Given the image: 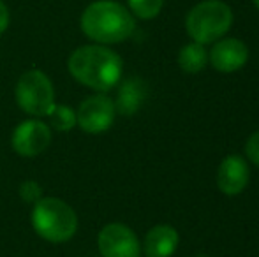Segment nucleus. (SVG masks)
Segmentation results:
<instances>
[{"mask_svg":"<svg viewBox=\"0 0 259 257\" xmlns=\"http://www.w3.org/2000/svg\"><path fill=\"white\" fill-rule=\"evenodd\" d=\"M67 69L81 85L97 92H108L120 81L123 65L113 49L103 44H89L71 53Z\"/></svg>","mask_w":259,"mask_h":257,"instance_id":"f257e3e1","label":"nucleus"},{"mask_svg":"<svg viewBox=\"0 0 259 257\" xmlns=\"http://www.w3.org/2000/svg\"><path fill=\"white\" fill-rule=\"evenodd\" d=\"M136 28L133 14L118 2L97 0L81 14V30L99 44H116L133 35Z\"/></svg>","mask_w":259,"mask_h":257,"instance_id":"f03ea898","label":"nucleus"},{"mask_svg":"<svg viewBox=\"0 0 259 257\" xmlns=\"http://www.w3.org/2000/svg\"><path fill=\"white\" fill-rule=\"evenodd\" d=\"M32 226L46 241L64 243L74 236L78 229V217L62 199L41 197L32 210Z\"/></svg>","mask_w":259,"mask_h":257,"instance_id":"7ed1b4c3","label":"nucleus"},{"mask_svg":"<svg viewBox=\"0 0 259 257\" xmlns=\"http://www.w3.org/2000/svg\"><path fill=\"white\" fill-rule=\"evenodd\" d=\"M233 11L221 0H205L192 7L185 20V28L192 41L199 44H210L231 28Z\"/></svg>","mask_w":259,"mask_h":257,"instance_id":"20e7f679","label":"nucleus"},{"mask_svg":"<svg viewBox=\"0 0 259 257\" xmlns=\"http://www.w3.org/2000/svg\"><path fill=\"white\" fill-rule=\"evenodd\" d=\"M14 95L18 106L32 117H48L57 104L52 81L45 72L37 69H32L20 76Z\"/></svg>","mask_w":259,"mask_h":257,"instance_id":"39448f33","label":"nucleus"},{"mask_svg":"<svg viewBox=\"0 0 259 257\" xmlns=\"http://www.w3.org/2000/svg\"><path fill=\"white\" fill-rule=\"evenodd\" d=\"M115 102L104 93H97L79 104L76 124L87 134H103L115 122Z\"/></svg>","mask_w":259,"mask_h":257,"instance_id":"423d86ee","label":"nucleus"},{"mask_svg":"<svg viewBox=\"0 0 259 257\" xmlns=\"http://www.w3.org/2000/svg\"><path fill=\"white\" fill-rule=\"evenodd\" d=\"M103 257H141V243L136 233L125 224L113 222L103 227L97 238Z\"/></svg>","mask_w":259,"mask_h":257,"instance_id":"0eeeda50","label":"nucleus"},{"mask_svg":"<svg viewBox=\"0 0 259 257\" xmlns=\"http://www.w3.org/2000/svg\"><path fill=\"white\" fill-rule=\"evenodd\" d=\"M52 143V130L41 120H27L13 132L11 144L16 153L23 157H37Z\"/></svg>","mask_w":259,"mask_h":257,"instance_id":"6e6552de","label":"nucleus"},{"mask_svg":"<svg viewBox=\"0 0 259 257\" xmlns=\"http://www.w3.org/2000/svg\"><path fill=\"white\" fill-rule=\"evenodd\" d=\"M208 60L219 72H235L249 60V48L245 42L235 37L219 39L208 53Z\"/></svg>","mask_w":259,"mask_h":257,"instance_id":"1a4fd4ad","label":"nucleus"},{"mask_svg":"<svg viewBox=\"0 0 259 257\" xmlns=\"http://www.w3.org/2000/svg\"><path fill=\"white\" fill-rule=\"evenodd\" d=\"M249 164L240 155H228L217 169V187L226 195H238L249 183Z\"/></svg>","mask_w":259,"mask_h":257,"instance_id":"9d476101","label":"nucleus"},{"mask_svg":"<svg viewBox=\"0 0 259 257\" xmlns=\"http://www.w3.org/2000/svg\"><path fill=\"white\" fill-rule=\"evenodd\" d=\"M178 231L173 226L159 224L147 233L143 241V252L147 257H171L178 247Z\"/></svg>","mask_w":259,"mask_h":257,"instance_id":"9b49d317","label":"nucleus"},{"mask_svg":"<svg viewBox=\"0 0 259 257\" xmlns=\"http://www.w3.org/2000/svg\"><path fill=\"white\" fill-rule=\"evenodd\" d=\"M147 99V85L140 78H129L120 85L115 110L123 117H133Z\"/></svg>","mask_w":259,"mask_h":257,"instance_id":"f8f14e48","label":"nucleus"},{"mask_svg":"<svg viewBox=\"0 0 259 257\" xmlns=\"http://www.w3.org/2000/svg\"><path fill=\"white\" fill-rule=\"evenodd\" d=\"M208 62V53L205 49V44L192 41L185 44L178 53V65L184 72L187 74H196V72L203 71Z\"/></svg>","mask_w":259,"mask_h":257,"instance_id":"ddd939ff","label":"nucleus"},{"mask_svg":"<svg viewBox=\"0 0 259 257\" xmlns=\"http://www.w3.org/2000/svg\"><path fill=\"white\" fill-rule=\"evenodd\" d=\"M48 117L52 120V125L58 132H67L76 125V113L64 104H55Z\"/></svg>","mask_w":259,"mask_h":257,"instance_id":"4468645a","label":"nucleus"},{"mask_svg":"<svg viewBox=\"0 0 259 257\" xmlns=\"http://www.w3.org/2000/svg\"><path fill=\"white\" fill-rule=\"evenodd\" d=\"M164 0H129V7L141 20H152L160 13Z\"/></svg>","mask_w":259,"mask_h":257,"instance_id":"2eb2a0df","label":"nucleus"},{"mask_svg":"<svg viewBox=\"0 0 259 257\" xmlns=\"http://www.w3.org/2000/svg\"><path fill=\"white\" fill-rule=\"evenodd\" d=\"M20 195L25 202H32V204H35V202L42 197V189L37 182H34V180H27V182H23L20 185Z\"/></svg>","mask_w":259,"mask_h":257,"instance_id":"dca6fc26","label":"nucleus"},{"mask_svg":"<svg viewBox=\"0 0 259 257\" xmlns=\"http://www.w3.org/2000/svg\"><path fill=\"white\" fill-rule=\"evenodd\" d=\"M245 153H247V157H249V161H252L254 164L259 166V130H256V132L247 139Z\"/></svg>","mask_w":259,"mask_h":257,"instance_id":"f3484780","label":"nucleus"},{"mask_svg":"<svg viewBox=\"0 0 259 257\" xmlns=\"http://www.w3.org/2000/svg\"><path fill=\"white\" fill-rule=\"evenodd\" d=\"M7 27H9V11H7L6 4L0 0V35L7 30Z\"/></svg>","mask_w":259,"mask_h":257,"instance_id":"a211bd4d","label":"nucleus"},{"mask_svg":"<svg viewBox=\"0 0 259 257\" xmlns=\"http://www.w3.org/2000/svg\"><path fill=\"white\" fill-rule=\"evenodd\" d=\"M254 4H256V7L259 9V0H254Z\"/></svg>","mask_w":259,"mask_h":257,"instance_id":"6ab92c4d","label":"nucleus"},{"mask_svg":"<svg viewBox=\"0 0 259 257\" xmlns=\"http://www.w3.org/2000/svg\"><path fill=\"white\" fill-rule=\"evenodd\" d=\"M196 257H206V255H196Z\"/></svg>","mask_w":259,"mask_h":257,"instance_id":"aec40b11","label":"nucleus"}]
</instances>
